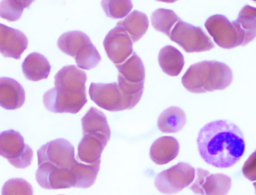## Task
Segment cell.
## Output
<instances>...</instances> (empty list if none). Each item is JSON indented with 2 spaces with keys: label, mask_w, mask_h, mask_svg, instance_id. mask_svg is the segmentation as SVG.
Returning a JSON list of instances; mask_svg holds the SVG:
<instances>
[{
  "label": "cell",
  "mask_w": 256,
  "mask_h": 195,
  "mask_svg": "<svg viewBox=\"0 0 256 195\" xmlns=\"http://www.w3.org/2000/svg\"><path fill=\"white\" fill-rule=\"evenodd\" d=\"M194 180L189 188L196 194L226 195L232 186L231 178L224 174H210L206 170H195Z\"/></svg>",
  "instance_id": "9"
},
{
  "label": "cell",
  "mask_w": 256,
  "mask_h": 195,
  "mask_svg": "<svg viewBox=\"0 0 256 195\" xmlns=\"http://www.w3.org/2000/svg\"><path fill=\"white\" fill-rule=\"evenodd\" d=\"M244 176L250 181L256 180V152H254L246 161L242 168Z\"/></svg>",
  "instance_id": "30"
},
{
  "label": "cell",
  "mask_w": 256,
  "mask_h": 195,
  "mask_svg": "<svg viewBox=\"0 0 256 195\" xmlns=\"http://www.w3.org/2000/svg\"><path fill=\"white\" fill-rule=\"evenodd\" d=\"M180 20L172 10L163 8L154 10L150 16L152 25L154 28L169 38L173 28Z\"/></svg>",
  "instance_id": "23"
},
{
  "label": "cell",
  "mask_w": 256,
  "mask_h": 195,
  "mask_svg": "<svg viewBox=\"0 0 256 195\" xmlns=\"http://www.w3.org/2000/svg\"><path fill=\"white\" fill-rule=\"evenodd\" d=\"M55 87L43 96L45 108L54 113H78L88 102L86 86L54 78Z\"/></svg>",
  "instance_id": "4"
},
{
  "label": "cell",
  "mask_w": 256,
  "mask_h": 195,
  "mask_svg": "<svg viewBox=\"0 0 256 195\" xmlns=\"http://www.w3.org/2000/svg\"><path fill=\"white\" fill-rule=\"evenodd\" d=\"M256 8L246 5L242 8L237 18L234 20L244 33V39L242 46L247 44L256 36Z\"/></svg>",
  "instance_id": "24"
},
{
  "label": "cell",
  "mask_w": 256,
  "mask_h": 195,
  "mask_svg": "<svg viewBox=\"0 0 256 195\" xmlns=\"http://www.w3.org/2000/svg\"><path fill=\"white\" fill-rule=\"evenodd\" d=\"M25 92L18 81L8 77L0 78V106L8 110L19 108L25 101Z\"/></svg>",
  "instance_id": "14"
},
{
  "label": "cell",
  "mask_w": 256,
  "mask_h": 195,
  "mask_svg": "<svg viewBox=\"0 0 256 195\" xmlns=\"http://www.w3.org/2000/svg\"><path fill=\"white\" fill-rule=\"evenodd\" d=\"M196 142L202 158L208 164L218 168L233 166L245 150L242 130L227 120H216L206 124L200 130Z\"/></svg>",
  "instance_id": "2"
},
{
  "label": "cell",
  "mask_w": 256,
  "mask_h": 195,
  "mask_svg": "<svg viewBox=\"0 0 256 195\" xmlns=\"http://www.w3.org/2000/svg\"><path fill=\"white\" fill-rule=\"evenodd\" d=\"M149 22L146 14L134 10L122 20L116 24V26L122 27L129 35L132 42L138 40L148 30Z\"/></svg>",
  "instance_id": "19"
},
{
  "label": "cell",
  "mask_w": 256,
  "mask_h": 195,
  "mask_svg": "<svg viewBox=\"0 0 256 195\" xmlns=\"http://www.w3.org/2000/svg\"><path fill=\"white\" fill-rule=\"evenodd\" d=\"M60 195H62V194H60Z\"/></svg>",
  "instance_id": "32"
},
{
  "label": "cell",
  "mask_w": 256,
  "mask_h": 195,
  "mask_svg": "<svg viewBox=\"0 0 256 195\" xmlns=\"http://www.w3.org/2000/svg\"><path fill=\"white\" fill-rule=\"evenodd\" d=\"M82 134L78 147L79 160L86 164L100 162L102 153L110 138L98 132H88Z\"/></svg>",
  "instance_id": "12"
},
{
  "label": "cell",
  "mask_w": 256,
  "mask_h": 195,
  "mask_svg": "<svg viewBox=\"0 0 256 195\" xmlns=\"http://www.w3.org/2000/svg\"><path fill=\"white\" fill-rule=\"evenodd\" d=\"M32 185L22 178H12L7 180L2 189V195H33Z\"/></svg>",
  "instance_id": "28"
},
{
  "label": "cell",
  "mask_w": 256,
  "mask_h": 195,
  "mask_svg": "<svg viewBox=\"0 0 256 195\" xmlns=\"http://www.w3.org/2000/svg\"><path fill=\"white\" fill-rule=\"evenodd\" d=\"M90 98L102 108L110 112L127 110L125 100L117 82H92L88 90Z\"/></svg>",
  "instance_id": "10"
},
{
  "label": "cell",
  "mask_w": 256,
  "mask_h": 195,
  "mask_svg": "<svg viewBox=\"0 0 256 195\" xmlns=\"http://www.w3.org/2000/svg\"><path fill=\"white\" fill-rule=\"evenodd\" d=\"M1 132H0V134Z\"/></svg>",
  "instance_id": "31"
},
{
  "label": "cell",
  "mask_w": 256,
  "mask_h": 195,
  "mask_svg": "<svg viewBox=\"0 0 256 195\" xmlns=\"http://www.w3.org/2000/svg\"><path fill=\"white\" fill-rule=\"evenodd\" d=\"M204 26L219 46L231 49L242 46L244 33L234 20L230 22L224 15L214 14L206 20Z\"/></svg>",
  "instance_id": "6"
},
{
  "label": "cell",
  "mask_w": 256,
  "mask_h": 195,
  "mask_svg": "<svg viewBox=\"0 0 256 195\" xmlns=\"http://www.w3.org/2000/svg\"><path fill=\"white\" fill-rule=\"evenodd\" d=\"M22 67L26 78L34 82L47 78L51 68L47 58L37 52L30 54L22 63Z\"/></svg>",
  "instance_id": "16"
},
{
  "label": "cell",
  "mask_w": 256,
  "mask_h": 195,
  "mask_svg": "<svg viewBox=\"0 0 256 195\" xmlns=\"http://www.w3.org/2000/svg\"><path fill=\"white\" fill-rule=\"evenodd\" d=\"M195 169L186 162H180L158 174L154 185L162 194H176L190 186L194 180Z\"/></svg>",
  "instance_id": "8"
},
{
  "label": "cell",
  "mask_w": 256,
  "mask_h": 195,
  "mask_svg": "<svg viewBox=\"0 0 256 195\" xmlns=\"http://www.w3.org/2000/svg\"><path fill=\"white\" fill-rule=\"evenodd\" d=\"M57 45L64 54L74 58L77 66L90 70L101 60V56L89 36L80 30L64 32L58 38Z\"/></svg>",
  "instance_id": "5"
},
{
  "label": "cell",
  "mask_w": 256,
  "mask_h": 195,
  "mask_svg": "<svg viewBox=\"0 0 256 195\" xmlns=\"http://www.w3.org/2000/svg\"><path fill=\"white\" fill-rule=\"evenodd\" d=\"M34 0H2L0 2V17L8 22L18 20L24 8H28Z\"/></svg>",
  "instance_id": "26"
},
{
  "label": "cell",
  "mask_w": 256,
  "mask_h": 195,
  "mask_svg": "<svg viewBox=\"0 0 256 195\" xmlns=\"http://www.w3.org/2000/svg\"><path fill=\"white\" fill-rule=\"evenodd\" d=\"M233 79L230 68L224 62L204 60L192 64L182 78L184 87L193 93L223 90Z\"/></svg>",
  "instance_id": "3"
},
{
  "label": "cell",
  "mask_w": 256,
  "mask_h": 195,
  "mask_svg": "<svg viewBox=\"0 0 256 195\" xmlns=\"http://www.w3.org/2000/svg\"><path fill=\"white\" fill-rule=\"evenodd\" d=\"M82 134L98 132L110 138V130L104 113L91 107L81 119Z\"/></svg>",
  "instance_id": "22"
},
{
  "label": "cell",
  "mask_w": 256,
  "mask_h": 195,
  "mask_svg": "<svg viewBox=\"0 0 256 195\" xmlns=\"http://www.w3.org/2000/svg\"><path fill=\"white\" fill-rule=\"evenodd\" d=\"M186 122L184 111L176 106H170L164 110L158 119V127L162 132L176 133L184 127Z\"/></svg>",
  "instance_id": "20"
},
{
  "label": "cell",
  "mask_w": 256,
  "mask_h": 195,
  "mask_svg": "<svg viewBox=\"0 0 256 195\" xmlns=\"http://www.w3.org/2000/svg\"><path fill=\"white\" fill-rule=\"evenodd\" d=\"M180 144L172 136H164L156 139L152 144L150 156L156 164H165L174 160L178 155Z\"/></svg>",
  "instance_id": "15"
},
{
  "label": "cell",
  "mask_w": 256,
  "mask_h": 195,
  "mask_svg": "<svg viewBox=\"0 0 256 195\" xmlns=\"http://www.w3.org/2000/svg\"><path fill=\"white\" fill-rule=\"evenodd\" d=\"M158 62L163 72L172 76H178L184 64L182 54L175 47L168 45L160 50Z\"/></svg>",
  "instance_id": "18"
},
{
  "label": "cell",
  "mask_w": 256,
  "mask_h": 195,
  "mask_svg": "<svg viewBox=\"0 0 256 195\" xmlns=\"http://www.w3.org/2000/svg\"><path fill=\"white\" fill-rule=\"evenodd\" d=\"M103 46L108 58L115 64L124 62L133 51L132 40L122 27L116 26L106 35Z\"/></svg>",
  "instance_id": "11"
},
{
  "label": "cell",
  "mask_w": 256,
  "mask_h": 195,
  "mask_svg": "<svg viewBox=\"0 0 256 195\" xmlns=\"http://www.w3.org/2000/svg\"><path fill=\"white\" fill-rule=\"evenodd\" d=\"M34 152L31 148L27 144L22 154L18 158L9 162L12 166L18 168H24L30 166L33 160Z\"/></svg>",
  "instance_id": "29"
},
{
  "label": "cell",
  "mask_w": 256,
  "mask_h": 195,
  "mask_svg": "<svg viewBox=\"0 0 256 195\" xmlns=\"http://www.w3.org/2000/svg\"><path fill=\"white\" fill-rule=\"evenodd\" d=\"M119 73L124 79L132 82H144L145 68L141 58L135 52L124 62L116 64Z\"/></svg>",
  "instance_id": "21"
},
{
  "label": "cell",
  "mask_w": 256,
  "mask_h": 195,
  "mask_svg": "<svg viewBox=\"0 0 256 195\" xmlns=\"http://www.w3.org/2000/svg\"><path fill=\"white\" fill-rule=\"evenodd\" d=\"M26 146L24 138L18 131L9 130L0 134V156L6 158L8 162L19 158Z\"/></svg>",
  "instance_id": "17"
},
{
  "label": "cell",
  "mask_w": 256,
  "mask_h": 195,
  "mask_svg": "<svg viewBox=\"0 0 256 195\" xmlns=\"http://www.w3.org/2000/svg\"><path fill=\"white\" fill-rule=\"evenodd\" d=\"M170 38L188 53L208 51L215 46L202 28L182 20L175 24Z\"/></svg>",
  "instance_id": "7"
},
{
  "label": "cell",
  "mask_w": 256,
  "mask_h": 195,
  "mask_svg": "<svg viewBox=\"0 0 256 195\" xmlns=\"http://www.w3.org/2000/svg\"><path fill=\"white\" fill-rule=\"evenodd\" d=\"M74 148L64 138H57L42 145L37 151L38 167L36 179L48 190L86 188L96 178L100 162L86 164L76 160Z\"/></svg>",
  "instance_id": "1"
},
{
  "label": "cell",
  "mask_w": 256,
  "mask_h": 195,
  "mask_svg": "<svg viewBox=\"0 0 256 195\" xmlns=\"http://www.w3.org/2000/svg\"><path fill=\"white\" fill-rule=\"evenodd\" d=\"M101 6L107 16L116 19L126 16L133 7L132 1L129 0H102Z\"/></svg>",
  "instance_id": "27"
},
{
  "label": "cell",
  "mask_w": 256,
  "mask_h": 195,
  "mask_svg": "<svg viewBox=\"0 0 256 195\" xmlns=\"http://www.w3.org/2000/svg\"><path fill=\"white\" fill-rule=\"evenodd\" d=\"M28 44V39L22 31L0 23V53L4 57L20 59Z\"/></svg>",
  "instance_id": "13"
},
{
  "label": "cell",
  "mask_w": 256,
  "mask_h": 195,
  "mask_svg": "<svg viewBox=\"0 0 256 195\" xmlns=\"http://www.w3.org/2000/svg\"><path fill=\"white\" fill-rule=\"evenodd\" d=\"M118 86L121 90L127 110H131L140 100L144 90V82H132L124 79L120 74L118 76Z\"/></svg>",
  "instance_id": "25"
}]
</instances>
